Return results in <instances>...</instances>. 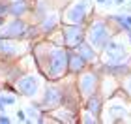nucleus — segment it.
Listing matches in <instances>:
<instances>
[{
	"label": "nucleus",
	"instance_id": "6",
	"mask_svg": "<svg viewBox=\"0 0 131 124\" xmlns=\"http://www.w3.org/2000/svg\"><path fill=\"white\" fill-rule=\"evenodd\" d=\"M26 34H28V25L21 17H15V19L4 23L0 28V38L4 40H21L26 38Z\"/></svg>",
	"mask_w": 131,
	"mask_h": 124
},
{
	"label": "nucleus",
	"instance_id": "25",
	"mask_svg": "<svg viewBox=\"0 0 131 124\" xmlns=\"http://www.w3.org/2000/svg\"><path fill=\"white\" fill-rule=\"evenodd\" d=\"M8 2H15V0H8Z\"/></svg>",
	"mask_w": 131,
	"mask_h": 124
},
{
	"label": "nucleus",
	"instance_id": "19",
	"mask_svg": "<svg viewBox=\"0 0 131 124\" xmlns=\"http://www.w3.org/2000/svg\"><path fill=\"white\" fill-rule=\"evenodd\" d=\"M99 119L97 117H94L90 111H84V115H82V119H81V122H86V124H94V122H97Z\"/></svg>",
	"mask_w": 131,
	"mask_h": 124
},
{
	"label": "nucleus",
	"instance_id": "2",
	"mask_svg": "<svg viewBox=\"0 0 131 124\" xmlns=\"http://www.w3.org/2000/svg\"><path fill=\"white\" fill-rule=\"evenodd\" d=\"M112 34H114V32L111 30L109 21H107V19H96V21H92L90 26H88L84 38H86V41L97 53H101L105 49V45L112 40Z\"/></svg>",
	"mask_w": 131,
	"mask_h": 124
},
{
	"label": "nucleus",
	"instance_id": "12",
	"mask_svg": "<svg viewBox=\"0 0 131 124\" xmlns=\"http://www.w3.org/2000/svg\"><path fill=\"white\" fill-rule=\"evenodd\" d=\"M88 66V62L81 55H77L73 49H69V62H68V72L73 75H79L81 72H84V68Z\"/></svg>",
	"mask_w": 131,
	"mask_h": 124
},
{
	"label": "nucleus",
	"instance_id": "20",
	"mask_svg": "<svg viewBox=\"0 0 131 124\" xmlns=\"http://www.w3.org/2000/svg\"><path fill=\"white\" fill-rule=\"evenodd\" d=\"M124 88H126V92L131 96V72L127 73V77H126V81H124Z\"/></svg>",
	"mask_w": 131,
	"mask_h": 124
},
{
	"label": "nucleus",
	"instance_id": "3",
	"mask_svg": "<svg viewBox=\"0 0 131 124\" xmlns=\"http://www.w3.org/2000/svg\"><path fill=\"white\" fill-rule=\"evenodd\" d=\"M88 11H90V0H73L64 11L66 25H84Z\"/></svg>",
	"mask_w": 131,
	"mask_h": 124
},
{
	"label": "nucleus",
	"instance_id": "13",
	"mask_svg": "<svg viewBox=\"0 0 131 124\" xmlns=\"http://www.w3.org/2000/svg\"><path fill=\"white\" fill-rule=\"evenodd\" d=\"M73 51L77 53V55H81L86 62H94V60H97V51L94 49V47L88 43V41H84V40H82Z\"/></svg>",
	"mask_w": 131,
	"mask_h": 124
},
{
	"label": "nucleus",
	"instance_id": "24",
	"mask_svg": "<svg viewBox=\"0 0 131 124\" xmlns=\"http://www.w3.org/2000/svg\"><path fill=\"white\" fill-rule=\"evenodd\" d=\"M116 4H124V0H116Z\"/></svg>",
	"mask_w": 131,
	"mask_h": 124
},
{
	"label": "nucleus",
	"instance_id": "18",
	"mask_svg": "<svg viewBox=\"0 0 131 124\" xmlns=\"http://www.w3.org/2000/svg\"><path fill=\"white\" fill-rule=\"evenodd\" d=\"M0 103L2 105H13L15 96H11V94H0Z\"/></svg>",
	"mask_w": 131,
	"mask_h": 124
},
{
	"label": "nucleus",
	"instance_id": "15",
	"mask_svg": "<svg viewBox=\"0 0 131 124\" xmlns=\"http://www.w3.org/2000/svg\"><path fill=\"white\" fill-rule=\"evenodd\" d=\"M101 109H103V100H101L99 94H94V96H90L86 100V111H90L94 117H97V119H99Z\"/></svg>",
	"mask_w": 131,
	"mask_h": 124
},
{
	"label": "nucleus",
	"instance_id": "4",
	"mask_svg": "<svg viewBox=\"0 0 131 124\" xmlns=\"http://www.w3.org/2000/svg\"><path fill=\"white\" fill-rule=\"evenodd\" d=\"M99 87V77L94 70H88V72H81L79 79H77V90H79V96L82 100H88L90 96H94Z\"/></svg>",
	"mask_w": 131,
	"mask_h": 124
},
{
	"label": "nucleus",
	"instance_id": "1",
	"mask_svg": "<svg viewBox=\"0 0 131 124\" xmlns=\"http://www.w3.org/2000/svg\"><path fill=\"white\" fill-rule=\"evenodd\" d=\"M68 62H69L68 47H51L47 51V66L43 68V72L51 81H58L68 73Z\"/></svg>",
	"mask_w": 131,
	"mask_h": 124
},
{
	"label": "nucleus",
	"instance_id": "21",
	"mask_svg": "<svg viewBox=\"0 0 131 124\" xmlns=\"http://www.w3.org/2000/svg\"><path fill=\"white\" fill-rule=\"evenodd\" d=\"M17 119H19V122H28V119H26V111H17Z\"/></svg>",
	"mask_w": 131,
	"mask_h": 124
},
{
	"label": "nucleus",
	"instance_id": "9",
	"mask_svg": "<svg viewBox=\"0 0 131 124\" xmlns=\"http://www.w3.org/2000/svg\"><path fill=\"white\" fill-rule=\"evenodd\" d=\"M64 103V90L58 87H47L45 92H43V98L39 102V107L41 109H58L60 105Z\"/></svg>",
	"mask_w": 131,
	"mask_h": 124
},
{
	"label": "nucleus",
	"instance_id": "10",
	"mask_svg": "<svg viewBox=\"0 0 131 124\" xmlns=\"http://www.w3.org/2000/svg\"><path fill=\"white\" fill-rule=\"evenodd\" d=\"M26 47L17 43L15 40H4L0 38V53L6 56V58H11V56H19L21 53H25Z\"/></svg>",
	"mask_w": 131,
	"mask_h": 124
},
{
	"label": "nucleus",
	"instance_id": "17",
	"mask_svg": "<svg viewBox=\"0 0 131 124\" xmlns=\"http://www.w3.org/2000/svg\"><path fill=\"white\" fill-rule=\"evenodd\" d=\"M39 103H32V105H28L26 107V115H28V119L30 120H36V122H41V119H43V115H41V111H39Z\"/></svg>",
	"mask_w": 131,
	"mask_h": 124
},
{
	"label": "nucleus",
	"instance_id": "11",
	"mask_svg": "<svg viewBox=\"0 0 131 124\" xmlns=\"http://www.w3.org/2000/svg\"><path fill=\"white\" fill-rule=\"evenodd\" d=\"M58 23H60V15H58V13H52V11H47V13L41 17L38 28H39V32L49 34V32H52V30L58 26Z\"/></svg>",
	"mask_w": 131,
	"mask_h": 124
},
{
	"label": "nucleus",
	"instance_id": "8",
	"mask_svg": "<svg viewBox=\"0 0 131 124\" xmlns=\"http://www.w3.org/2000/svg\"><path fill=\"white\" fill-rule=\"evenodd\" d=\"M84 36H86L84 25H64L62 28V38L68 49H75L84 40Z\"/></svg>",
	"mask_w": 131,
	"mask_h": 124
},
{
	"label": "nucleus",
	"instance_id": "23",
	"mask_svg": "<svg viewBox=\"0 0 131 124\" xmlns=\"http://www.w3.org/2000/svg\"><path fill=\"white\" fill-rule=\"evenodd\" d=\"M96 2H97V4H105V2H107V0H96Z\"/></svg>",
	"mask_w": 131,
	"mask_h": 124
},
{
	"label": "nucleus",
	"instance_id": "14",
	"mask_svg": "<svg viewBox=\"0 0 131 124\" xmlns=\"http://www.w3.org/2000/svg\"><path fill=\"white\" fill-rule=\"evenodd\" d=\"M30 11V6H28L26 0H15V2H9V15L11 17H23Z\"/></svg>",
	"mask_w": 131,
	"mask_h": 124
},
{
	"label": "nucleus",
	"instance_id": "7",
	"mask_svg": "<svg viewBox=\"0 0 131 124\" xmlns=\"http://www.w3.org/2000/svg\"><path fill=\"white\" fill-rule=\"evenodd\" d=\"M15 88L21 96L34 98L41 88V79H39V75H23V77L15 81Z\"/></svg>",
	"mask_w": 131,
	"mask_h": 124
},
{
	"label": "nucleus",
	"instance_id": "5",
	"mask_svg": "<svg viewBox=\"0 0 131 124\" xmlns=\"http://www.w3.org/2000/svg\"><path fill=\"white\" fill-rule=\"evenodd\" d=\"M127 53H126V47L118 41H109L103 49V62L105 66H118V64H124L127 62Z\"/></svg>",
	"mask_w": 131,
	"mask_h": 124
},
{
	"label": "nucleus",
	"instance_id": "22",
	"mask_svg": "<svg viewBox=\"0 0 131 124\" xmlns=\"http://www.w3.org/2000/svg\"><path fill=\"white\" fill-rule=\"evenodd\" d=\"M0 124H9V117L8 115H0Z\"/></svg>",
	"mask_w": 131,
	"mask_h": 124
},
{
	"label": "nucleus",
	"instance_id": "16",
	"mask_svg": "<svg viewBox=\"0 0 131 124\" xmlns=\"http://www.w3.org/2000/svg\"><path fill=\"white\" fill-rule=\"evenodd\" d=\"M109 19L114 21V23H118L122 30H127V28H131V13H116V15H111Z\"/></svg>",
	"mask_w": 131,
	"mask_h": 124
}]
</instances>
